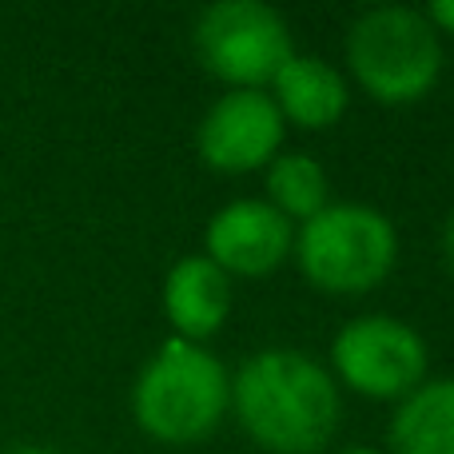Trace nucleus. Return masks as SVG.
Returning <instances> with one entry per match:
<instances>
[{"label": "nucleus", "instance_id": "11", "mask_svg": "<svg viewBox=\"0 0 454 454\" xmlns=\"http://www.w3.org/2000/svg\"><path fill=\"white\" fill-rule=\"evenodd\" d=\"M387 454H454V379H427L395 407Z\"/></svg>", "mask_w": 454, "mask_h": 454}, {"label": "nucleus", "instance_id": "13", "mask_svg": "<svg viewBox=\"0 0 454 454\" xmlns=\"http://www.w3.org/2000/svg\"><path fill=\"white\" fill-rule=\"evenodd\" d=\"M423 16L431 20V28L439 32H447V36H454V0H434V4H427L423 8Z\"/></svg>", "mask_w": 454, "mask_h": 454}, {"label": "nucleus", "instance_id": "6", "mask_svg": "<svg viewBox=\"0 0 454 454\" xmlns=\"http://www.w3.org/2000/svg\"><path fill=\"white\" fill-rule=\"evenodd\" d=\"M331 367L355 395L403 403L419 383H427V343L411 323L363 315L331 339Z\"/></svg>", "mask_w": 454, "mask_h": 454}, {"label": "nucleus", "instance_id": "8", "mask_svg": "<svg viewBox=\"0 0 454 454\" xmlns=\"http://www.w3.org/2000/svg\"><path fill=\"white\" fill-rule=\"evenodd\" d=\"M295 247V223L283 220L267 200H231L207 220L204 255L223 275L259 279L271 275Z\"/></svg>", "mask_w": 454, "mask_h": 454}, {"label": "nucleus", "instance_id": "5", "mask_svg": "<svg viewBox=\"0 0 454 454\" xmlns=\"http://www.w3.org/2000/svg\"><path fill=\"white\" fill-rule=\"evenodd\" d=\"M196 56L227 88L263 92L275 72L295 56L291 28L271 4L259 0H220L196 16Z\"/></svg>", "mask_w": 454, "mask_h": 454}, {"label": "nucleus", "instance_id": "14", "mask_svg": "<svg viewBox=\"0 0 454 454\" xmlns=\"http://www.w3.org/2000/svg\"><path fill=\"white\" fill-rule=\"evenodd\" d=\"M442 259H447V271L454 275V212L447 215V227H442Z\"/></svg>", "mask_w": 454, "mask_h": 454}, {"label": "nucleus", "instance_id": "3", "mask_svg": "<svg viewBox=\"0 0 454 454\" xmlns=\"http://www.w3.org/2000/svg\"><path fill=\"white\" fill-rule=\"evenodd\" d=\"M347 64L379 104H419L442 76V36L419 8H367L347 32Z\"/></svg>", "mask_w": 454, "mask_h": 454}, {"label": "nucleus", "instance_id": "16", "mask_svg": "<svg viewBox=\"0 0 454 454\" xmlns=\"http://www.w3.org/2000/svg\"><path fill=\"white\" fill-rule=\"evenodd\" d=\"M339 454H387V450H375V447H347V450H339Z\"/></svg>", "mask_w": 454, "mask_h": 454}, {"label": "nucleus", "instance_id": "2", "mask_svg": "<svg viewBox=\"0 0 454 454\" xmlns=\"http://www.w3.org/2000/svg\"><path fill=\"white\" fill-rule=\"evenodd\" d=\"M231 411V375L204 343L168 339L132 383V419L148 439L188 447Z\"/></svg>", "mask_w": 454, "mask_h": 454}, {"label": "nucleus", "instance_id": "7", "mask_svg": "<svg viewBox=\"0 0 454 454\" xmlns=\"http://www.w3.org/2000/svg\"><path fill=\"white\" fill-rule=\"evenodd\" d=\"M283 132H287V124H283L279 108L267 92L227 88L200 120L196 152L215 172H255V168H267L279 156Z\"/></svg>", "mask_w": 454, "mask_h": 454}, {"label": "nucleus", "instance_id": "9", "mask_svg": "<svg viewBox=\"0 0 454 454\" xmlns=\"http://www.w3.org/2000/svg\"><path fill=\"white\" fill-rule=\"evenodd\" d=\"M164 315L172 323L176 339L204 343L227 323L235 303L231 275H223L207 255H184L164 275Z\"/></svg>", "mask_w": 454, "mask_h": 454}, {"label": "nucleus", "instance_id": "4", "mask_svg": "<svg viewBox=\"0 0 454 454\" xmlns=\"http://www.w3.org/2000/svg\"><path fill=\"white\" fill-rule=\"evenodd\" d=\"M299 271L327 295H367L399 259V231L379 207L327 204L295 231Z\"/></svg>", "mask_w": 454, "mask_h": 454}, {"label": "nucleus", "instance_id": "10", "mask_svg": "<svg viewBox=\"0 0 454 454\" xmlns=\"http://www.w3.org/2000/svg\"><path fill=\"white\" fill-rule=\"evenodd\" d=\"M279 108L283 124L307 128V132H323V128L339 124L351 104V88H347L343 72L331 60L311 52H295L271 80L267 92Z\"/></svg>", "mask_w": 454, "mask_h": 454}, {"label": "nucleus", "instance_id": "12", "mask_svg": "<svg viewBox=\"0 0 454 454\" xmlns=\"http://www.w3.org/2000/svg\"><path fill=\"white\" fill-rule=\"evenodd\" d=\"M263 188H267V204L291 223H307L311 215H319L331 196L327 172L307 152H283V156H275L263 172Z\"/></svg>", "mask_w": 454, "mask_h": 454}, {"label": "nucleus", "instance_id": "1", "mask_svg": "<svg viewBox=\"0 0 454 454\" xmlns=\"http://www.w3.org/2000/svg\"><path fill=\"white\" fill-rule=\"evenodd\" d=\"M231 411L267 454H319L335 439L343 399L335 375L295 347H267L231 375Z\"/></svg>", "mask_w": 454, "mask_h": 454}, {"label": "nucleus", "instance_id": "15", "mask_svg": "<svg viewBox=\"0 0 454 454\" xmlns=\"http://www.w3.org/2000/svg\"><path fill=\"white\" fill-rule=\"evenodd\" d=\"M8 454H56V450H48V447H12Z\"/></svg>", "mask_w": 454, "mask_h": 454}]
</instances>
